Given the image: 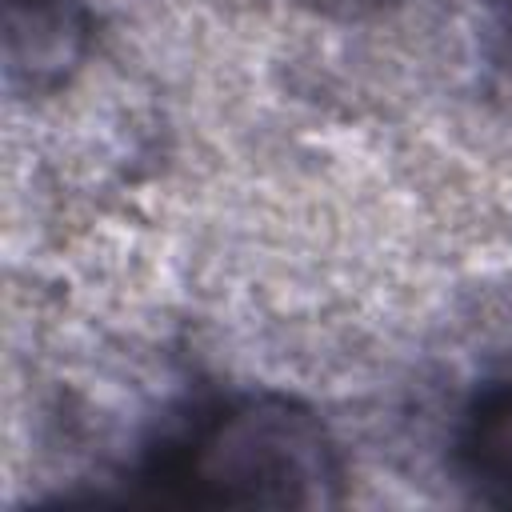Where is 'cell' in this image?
Wrapping results in <instances>:
<instances>
[{
    "label": "cell",
    "mask_w": 512,
    "mask_h": 512,
    "mask_svg": "<svg viewBox=\"0 0 512 512\" xmlns=\"http://www.w3.org/2000/svg\"><path fill=\"white\" fill-rule=\"evenodd\" d=\"M120 500L184 508H332L348 460L328 420L280 388H216L172 408L116 472Z\"/></svg>",
    "instance_id": "cell-1"
},
{
    "label": "cell",
    "mask_w": 512,
    "mask_h": 512,
    "mask_svg": "<svg viewBox=\"0 0 512 512\" xmlns=\"http://www.w3.org/2000/svg\"><path fill=\"white\" fill-rule=\"evenodd\" d=\"M84 0H4V60L8 84L20 92L56 88L88 44Z\"/></svg>",
    "instance_id": "cell-2"
},
{
    "label": "cell",
    "mask_w": 512,
    "mask_h": 512,
    "mask_svg": "<svg viewBox=\"0 0 512 512\" xmlns=\"http://www.w3.org/2000/svg\"><path fill=\"white\" fill-rule=\"evenodd\" d=\"M448 460L472 500L512 508V372L468 392L452 420Z\"/></svg>",
    "instance_id": "cell-3"
}]
</instances>
